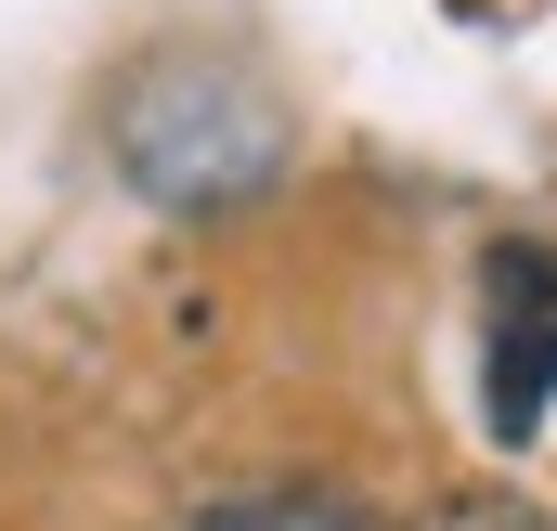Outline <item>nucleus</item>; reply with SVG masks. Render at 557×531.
Returning a JSON list of instances; mask_svg holds the SVG:
<instances>
[{
  "label": "nucleus",
  "instance_id": "f257e3e1",
  "mask_svg": "<svg viewBox=\"0 0 557 531\" xmlns=\"http://www.w3.org/2000/svg\"><path fill=\"white\" fill-rule=\"evenodd\" d=\"M169 531H363L337 493H234V506H195V519H169Z\"/></svg>",
  "mask_w": 557,
  "mask_h": 531
},
{
  "label": "nucleus",
  "instance_id": "f03ea898",
  "mask_svg": "<svg viewBox=\"0 0 557 531\" xmlns=\"http://www.w3.org/2000/svg\"><path fill=\"white\" fill-rule=\"evenodd\" d=\"M416 531H557L545 506H519V493H454L441 519H416Z\"/></svg>",
  "mask_w": 557,
  "mask_h": 531
}]
</instances>
